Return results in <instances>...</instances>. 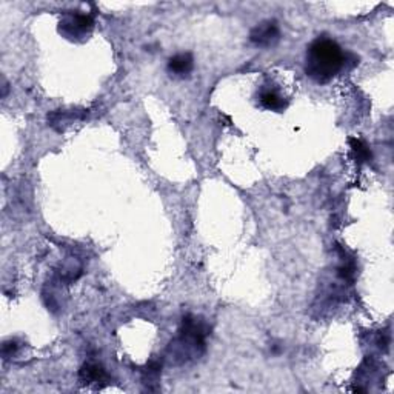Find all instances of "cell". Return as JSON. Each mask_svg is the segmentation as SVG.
Here are the masks:
<instances>
[{
  "mask_svg": "<svg viewBox=\"0 0 394 394\" xmlns=\"http://www.w3.org/2000/svg\"><path fill=\"white\" fill-rule=\"evenodd\" d=\"M347 65V54L338 42L328 37H318L307 50L305 73L314 82L327 83Z\"/></svg>",
  "mask_w": 394,
  "mask_h": 394,
  "instance_id": "obj_1",
  "label": "cell"
},
{
  "mask_svg": "<svg viewBox=\"0 0 394 394\" xmlns=\"http://www.w3.org/2000/svg\"><path fill=\"white\" fill-rule=\"evenodd\" d=\"M210 334V328L202 319L196 316H185L182 319V327L179 329V345L185 348L186 353H204L205 342Z\"/></svg>",
  "mask_w": 394,
  "mask_h": 394,
  "instance_id": "obj_2",
  "label": "cell"
},
{
  "mask_svg": "<svg viewBox=\"0 0 394 394\" xmlns=\"http://www.w3.org/2000/svg\"><path fill=\"white\" fill-rule=\"evenodd\" d=\"M279 37H281V30L276 21H265L257 23L250 33V41L253 42L256 47L261 48L273 47V45L279 42Z\"/></svg>",
  "mask_w": 394,
  "mask_h": 394,
  "instance_id": "obj_3",
  "label": "cell"
},
{
  "mask_svg": "<svg viewBox=\"0 0 394 394\" xmlns=\"http://www.w3.org/2000/svg\"><path fill=\"white\" fill-rule=\"evenodd\" d=\"M94 27V21L89 14H82V12H76V14L68 16L65 21L61 23V31L65 36L74 39V37H83L88 34Z\"/></svg>",
  "mask_w": 394,
  "mask_h": 394,
  "instance_id": "obj_4",
  "label": "cell"
},
{
  "mask_svg": "<svg viewBox=\"0 0 394 394\" xmlns=\"http://www.w3.org/2000/svg\"><path fill=\"white\" fill-rule=\"evenodd\" d=\"M195 69V59L190 53H179L168 61V73L174 77H188Z\"/></svg>",
  "mask_w": 394,
  "mask_h": 394,
  "instance_id": "obj_5",
  "label": "cell"
},
{
  "mask_svg": "<svg viewBox=\"0 0 394 394\" xmlns=\"http://www.w3.org/2000/svg\"><path fill=\"white\" fill-rule=\"evenodd\" d=\"M80 382L85 385H96V386H102L108 384V374L103 368L98 364H85L82 366L80 370Z\"/></svg>",
  "mask_w": 394,
  "mask_h": 394,
  "instance_id": "obj_6",
  "label": "cell"
},
{
  "mask_svg": "<svg viewBox=\"0 0 394 394\" xmlns=\"http://www.w3.org/2000/svg\"><path fill=\"white\" fill-rule=\"evenodd\" d=\"M259 102L263 108L271 111H282L288 105L285 98L276 88H263L259 94Z\"/></svg>",
  "mask_w": 394,
  "mask_h": 394,
  "instance_id": "obj_7",
  "label": "cell"
},
{
  "mask_svg": "<svg viewBox=\"0 0 394 394\" xmlns=\"http://www.w3.org/2000/svg\"><path fill=\"white\" fill-rule=\"evenodd\" d=\"M350 148H351V153H353L354 159H356V162L359 165L370 162V160L373 159L370 146H368L364 140H360L358 138H351L350 139Z\"/></svg>",
  "mask_w": 394,
  "mask_h": 394,
  "instance_id": "obj_8",
  "label": "cell"
}]
</instances>
